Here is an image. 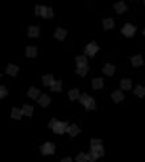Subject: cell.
I'll list each match as a JSON object with an SVG mask.
<instances>
[{
  "label": "cell",
  "instance_id": "10",
  "mask_svg": "<svg viewBox=\"0 0 145 162\" xmlns=\"http://www.w3.org/2000/svg\"><path fill=\"white\" fill-rule=\"evenodd\" d=\"M41 16L44 17V19H52L53 16V9L50 7H44L42 6V12H41Z\"/></svg>",
  "mask_w": 145,
  "mask_h": 162
},
{
  "label": "cell",
  "instance_id": "20",
  "mask_svg": "<svg viewBox=\"0 0 145 162\" xmlns=\"http://www.w3.org/2000/svg\"><path fill=\"white\" fill-rule=\"evenodd\" d=\"M50 90L53 92H59L61 90H62V82L61 81H54L53 82V85L50 86Z\"/></svg>",
  "mask_w": 145,
  "mask_h": 162
},
{
  "label": "cell",
  "instance_id": "27",
  "mask_svg": "<svg viewBox=\"0 0 145 162\" xmlns=\"http://www.w3.org/2000/svg\"><path fill=\"white\" fill-rule=\"evenodd\" d=\"M91 150H92V152H95L99 157H103V156H104V149H103V146H102V145L91 146Z\"/></svg>",
  "mask_w": 145,
  "mask_h": 162
},
{
  "label": "cell",
  "instance_id": "30",
  "mask_svg": "<svg viewBox=\"0 0 145 162\" xmlns=\"http://www.w3.org/2000/svg\"><path fill=\"white\" fill-rule=\"evenodd\" d=\"M98 158H99V156L96 154L95 152H92V150L89 153V154H87V160H89L90 162H95V161L98 160Z\"/></svg>",
  "mask_w": 145,
  "mask_h": 162
},
{
  "label": "cell",
  "instance_id": "14",
  "mask_svg": "<svg viewBox=\"0 0 145 162\" xmlns=\"http://www.w3.org/2000/svg\"><path fill=\"white\" fill-rule=\"evenodd\" d=\"M131 62H132V65H133L135 67H139V66H141V65L144 63V59H143V57H141V55L137 54V55L132 57Z\"/></svg>",
  "mask_w": 145,
  "mask_h": 162
},
{
  "label": "cell",
  "instance_id": "7",
  "mask_svg": "<svg viewBox=\"0 0 145 162\" xmlns=\"http://www.w3.org/2000/svg\"><path fill=\"white\" fill-rule=\"evenodd\" d=\"M66 34H67V33H66V30L63 28H57L55 32H54V37L57 38V40H59V41H63Z\"/></svg>",
  "mask_w": 145,
  "mask_h": 162
},
{
  "label": "cell",
  "instance_id": "13",
  "mask_svg": "<svg viewBox=\"0 0 145 162\" xmlns=\"http://www.w3.org/2000/svg\"><path fill=\"white\" fill-rule=\"evenodd\" d=\"M53 82H54V78H53L52 74H46V75L42 77V85L45 87H48V86L50 87L53 85Z\"/></svg>",
  "mask_w": 145,
  "mask_h": 162
},
{
  "label": "cell",
  "instance_id": "32",
  "mask_svg": "<svg viewBox=\"0 0 145 162\" xmlns=\"http://www.w3.org/2000/svg\"><path fill=\"white\" fill-rule=\"evenodd\" d=\"M89 98H90V96L87 95V94H82L81 96H79V102H81V103L83 104V106H85V104H86V102H87V100H89Z\"/></svg>",
  "mask_w": 145,
  "mask_h": 162
},
{
  "label": "cell",
  "instance_id": "21",
  "mask_svg": "<svg viewBox=\"0 0 145 162\" xmlns=\"http://www.w3.org/2000/svg\"><path fill=\"white\" fill-rule=\"evenodd\" d=\"M67 132H69V134L71 136V137H75V136H78L79 134V132H81V129L78 128L77 125H70L69 128H67Z\"/></svg>",
  "mask_w": 145,
  "mask_h": 162
},
{
  "label": "cell",
  "instance_id": "2",
  "mask_svg": "<svg viewBox=\"0 0 145 162\" xmlns=\"http://www.w3.org/2000/svg\"><path fill=\"white\" fill-rule=\"evenodd\" d=\"M54 152H55V146H54V144H52V142H45L41 146V153L44 156H50Z\"/></svg>",
  "mask_w": 145,
  "mask_h": 162
},
{
  "label": "cell",
  "instance_id": "23",
  "mask_svg": "<svg viewBox=\"0 0 145 162\" xmlns=\"http://www.w3.org/2000/svg\"><path fill=\"white\" fill-rule=\"evenodd\" d=\"M79 90L78 89H73V90H70L69 91V99L70 100H77V99H79Z\"/></svg>",
  "mask_w": 145,
  "mask_h": 162
},
{
  "label": "cell",
  "instance_id": "16",
  "mask_svg": "<svg viewBox=\"0 0 145 162\" xmlns=\"http://www.w3.org/2000/svg\"><path fill=\"white\" fill-rule=\"evenodd\" d=\"M28 34H29V37H32V38L40 37V28L38 27H29L28 28Z\"/></svg>",
  "mask_w": 145,
  "mask_h": 162
},
{
  "label": "cell",
  "instance_id": "24",
  "mask_svg": "<svg viewBox=\"0 0 145 162\" xmlns=\"http://www.w3.org/2000/svg\"><path fill=\"white\" fill-rule=\"evenodd\" d=\"M120 87L123 90H131L132 89V81L131 79H121Z\"/></svg>",
  "mask_w": 145,
  "mask_h": 162
},
{
  "label": "cell",
  "instance_id": "22",
  "mask_svg": "<svg viewBox=\"0 0 145 162\" xmlns=\"http://www.w3.org/2000/svg\"><path fill=\"white\" fill-rule=\"evenodd\" d=\"M113 27H115V23H113L112 19H104V20H103V28H104L105 30L112 29Z\"/></svg>",
  "mask_w": 145,
  "mask_h": 162
},
{
  "label": "cell",
  "instance_id": "25",
  "mask_svg": "<svg viewBox=\"0 0 145 162\" xmlns=\"http://www.w3.org/2000/svg\"><path fill=\"white\" fill-rule=\"evenodd\" d=\"M133 92H135V95L136 96H139V98H143V96L145 95V87H143V86H136V89L133 90Z\"/></svg>",
  "mask_w": 145,
  "mask_h": 162
},
{
  "label": "cell",
  "instance_id": "3",
  "mask_svg": "<svg viewBox=\"0 0 145 162\" xmlns=\"http://www.w3.org/2000/svg\"><path fill=\"white\" fill-rule=\"evenodd\" d=\"M98 50H99V46H98V43H96V42H90L89 45L86 46V49H85L86 54L90 55V57H94L96 53H98Z\"/></svg>",
  "mask_w": 145,
  "mask_h": 162
},
{
  "label": "cell",
  "instance_id": "29",
  "mask_svg": "<svg viewBox=\"0 0 145 162\" xmlns=\"http://www.w3.org/2000/svg\"><path fill=\"white\" fill-rule=\"evenodd\" d=\"M75 61H77V66L78 65H87V57L85 55H78Z\"/></svg>",
  "mask_w": 145,
  "mask_h": 162
},
{
  "label": "cell",
  "instance_id": "36",
  "mask_svg": "<svg viewBox=\"0 0 145 162\" xmlns=\"http://www.w3.org/2000/svg\"><path fill=\"white\" fill-rule=\"evenodd\" d=\"M55 121H57V120H55V119H52V121H50V122H49V128H50V129H52V128H53V125H54V122H55Z\"/></svg>",
  "mask_w": 145,
  "mask_h": 162
},
{
  "label": "cell",
  "instance_id": "11",
  "mask_svg": "<svg viewBox=\"0 0 145 162\" xmlns=\"http://www.w3.org/2000/svg\"><path fill=\"white\" fill-rule=\"evenodd\" d=\"M87 71H89V66H87V65H78L77 69H75V73L81 77H85L87 74Z\"/></svg>",
  "mask_w": 145,
  "mask_h": 162
},
{
  "label": "cell",
  "instance_id": "6",
  "mask_svg": "<svg viewBox=\"0 0 145 162\" xmlns=\"http://www.w3.org/2000/svg\"><path fill=\"white\" fill-rule=\"evenodd\" d=\"M28 96L30 99H34V100H37L40 96H41V92H40V90L36 89V87H30L29 91H28Z\"/></svg>",
  "mask_w": 145,
  "mask_h": 162
},
{
  "label": "cell",
  "instance_id": "39",
  "mask_svg": "<svg viewBox=\"0 0 145 162\" xmlns=\"http://www.w3.org/2000/svg\"><path fill=\"white\" fill-rule=\"evenodd\" d=\"M144 4H145V2H144Z\"/></svg>",
  "mask_w": 145,
  "mask_h": 162
},
{
  "label": "cell",
  "instance_id": "26",
  "mask_svg": "<svg viewBox=\"0 0 145 162\" xmlns=\"http://www.w3.org/2000/svg\"><path fill=\"white\" fill-rule=\"evenodd\" d=\"M21 111H23V115H25V116H32L33 115V107L32 106H25L21 108Z\"/></svg>",
  "mask_w": 145,
  "mask_h": 162
},
{
  "label": "cell",
  "instance_id": "15",
  "mask_svg": "<svg viewBox=\"0 0 145 162\" xmlns=\"http://www.w3.org/2000/svg\"><path fill=\"white\" fill-rule=\"evenodd\" d=\"M113 8H115V11L117 12L119 15L124 13V12L127 11V6H125V3H123V2H119V3H116L115 6H113Z\"/></svg>",
  "mask_w": 145,
  "mask_h": 162
},
{
  "label": "cell",
  "instance_id": "19",
  "mask_svg": "<svg viewBox=\"0 0 145 162\" xmlns=\"http://www.w3.org/2000/svg\"><path fill=\"white\" fill-rule=\"evenodd\" d=\"M103 79L102 78H95L94 81H92V89L94 90H100V89H103Z\"/></svg>",
  "mask_w": 145,
  "mask_h": 162
},
{
  "label": "cell",
  "instance_id": "9",
  "mask_svg": "<svg viewBox=\"0 0 145 162\" xmlns=\"http://www.w3.org/2000/svg\"><path fill=\"white\" fill-rule=\"evenodd\" d=\"M103 73L105 74V75H108V77H111L115 74V66L111 63H105L104 65V67H103Z\"/></svg>",
  "mask_w": 145,
  "mask_h": 162
},
{
  "label": "cell",
  "instance_id": "1",
  "mask_svg": "<svg viewBox=\"0 0 145 162\" xmlns=\"http://www.w3.org/2000/svg\"><path fill=\"white\" fill-rule=\"evenodd\" d=\"M67 128H69V125H67V122H65V121H58L57 120L54 122V125H53V132L57 133V134H62L65 132H67Z\"/></svg>",
  "mask_w": 145,
  "mask_h": 162
},
{
  "label": "cell",
  "instance_id": "37",
  "mask_svg": "<svg viewBox=\"0 0 145 162\" xmlns=\"http://www.w3.org/2000/svg\"><path fill=\"white\" fill-rule=\"evenodd\" d=\"M61 162H73V160L70 158V157H66V158H63V160L61 161Z\"/></svg>",
  "mask_w": 145,
  "mask_h": 162
},
{
  "label": "cell",
  "instance_id": "34",
  "mask_svg": "<svg viewBox=\"0 0 145 162\" xmlns=\"http://www.w3.org/2000/svg\"><path fill=\"white\" fill-rule=\"evenodd\" d=\"M96 145H102V140H99V138H92V140H91V146H96Z\"/></svg>",
  "mask_w": 145,
  "mask_h": 162
},
{
  "label": "cell",
  "instance_id": "4",
  "mask_svg": "<svg viewBox=\"0 0 145 162\" xmlns=\"http://www.w3.org/2000/svg\"><path fill=\"white\" fill-rule=\"evenodd\" d=\"M121 32H123V34H124L125 37H132L135 34V32H136V27H135V25H132V24H125L124 27H123Z\"/></svg>",
  "mask_w": 145,
  "mask_h": 162
},
{
  "label": "cell",
  "instance_id": "12",
  "mask_svg": "<svg viewBox=\"0 0 145 162\" xmlns=\"http://www.w3.org/2000/svg\"><path fill=\"white\" fill-rule=\"evenodd\" d=\"M25 55L29 58H34L37 55V47L36 46H28L25 49Z\"/></svg>",
  "mask_w": 145,
  "mask_h": 162
},
{
  "label": "cell",
  "instance_id": "5",
  "mask_svg": "<svg viewBox=\"0 0 145 162\" xmlns=\"http://www.w3.org/2000/svg\"><path fill=\"white\" fill-rule=\"evenodd\" d=\"M6 73L8 74V75H11V77H16L17 73H19V67H17L16 65H13V63H10L6 67Z\"/></svg>",
  "mask_w": 145,
  "mask_h": 162
},
{
  "label": "cell",
  "instance_id": "18",
  "mask_svg": "<svg viewBox=\"0 0 145 162\" xmlns=\"http://www.w3.org/2000/svg\"><path fill=\"white\" fill-rule=\"evenodd\" d=\"M112 99H113V102H115V103H120L121 100L124 99V95L121 94V91H120V90L113 91V92H112Z\"/></svg>",
  "mask_w": 145,
  "mask_h": 162
},
{
  "label": "cell",
  "instance_id": "8",
  "mask_svg": "<svg viewBox=\"0 0 145 162\" xmlns=\"http://www.w3.org/2000/svg\"><path fill=\"white\" fill-rule=\"evenodd\" d=\"M37 102H38V104L41 107H46L48 104L50 103V98L46 94H41V96H40V98L37 99Z\"/></svg>",
  "mask_w": 145,
  "mask_h": 162
},
{
  "label": "cell",
  "instance_id": "17",
  "mask_svg": "<svg viewBox=\"0 0 145 162\" xmlns=\"http://www.w3.org/2000/svg\"><path fill=\"white\" fill-rule=\"evenodd\" d=\"M21 116H23V111L19 108H12V112H11V117L13 120H20L21 119Z\"/></svg>",
  "mask_w": 145,
  "mask_h": 162
},
{
  "label": "cell",
  "instance_id": "35",
  "mask_svg": "<svg viewBox=\"0 0 145 162\" xmlns=\"http://www.w3.org/2000/svg\"><path fill=\"white\" fill-rule=\"evenodd\" d=\"M41 12H42V6H37L36 8H34V13H36L37 16H41Z\"/></svg>",
  "mask_w": 145,
  "mask_h": 162
},
{
  "label": "cell",
  "instance_id": "33",
  "mask_svg": "<svg viewBox=\"0 0 145 162\" xmlns=\"http://www.w3.org/2000/svg\"><path fill=\"white\" fill-rule=\"evenodd\" d=\"M7 90H6V87H4V86H2V87H0V98H2V99H4V98H6V96H7Z\"/></svg>",
  "mask_w": 145,
  "mask_h": 162
},
{
  "label": "cell",
  "instance_id": "38",
  "mask_svg": "<svg viewBox=\"0 0 145 162\" xmlns=\"http://www.w3.org/2000/svg\"><path fill=\"white\" fill-rule=\"evenodd\" d=\"M143 34H144V36H145V29H144V32H143Z\"/></svg>",
  "mask_w": 145,
  "mask_h": 162
},
{
  "label": "cell",
  "instance_id": "31",
  "mask_svg": "<svg viewBox=\"0 0 145 162\" xmlns=\"http://www.w3.org/2000/svg\"><path fill=\"white\" fill-rule=\"evenodd\" d=\"M89 160H87V154H85V153H79V154L77 156V162H87Z\"/></svg>",
  "mask_w": 145,
  "mask_h": 162
},
{
  "label": "cell",
  "instance_id": "28",
  "mask_svg": "<svg viewBox=\"0 0 145 162\" xmlns=\"http://www.w3.org/2000/svg\"><path fill=\"white\" fill-rule=\"evenodd\" d=\"M85 107H86V109H89V111H92V109H95V100L91 98H89V100L86 102V104H85Z\"/></svg>",
  "mask_w": 145,
  "mask_h": 162
}]
</instances>
